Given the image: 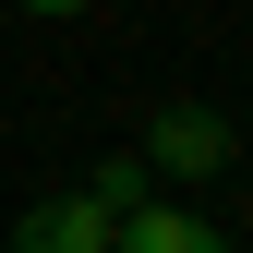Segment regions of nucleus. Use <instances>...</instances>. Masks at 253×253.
<instances>
[{
    "instance_id": "nucleus-1",
    "label": "nucleus",
    "mask_w": 253,
    "mask_h": 253,
    "mask_svg": "<svg viewBox=\"0 0 253 253\" xmlns=\"http://www.w3.org/2000/svg\"><path fill=\"white\" fill-rule=\"evenodd\" d=\"M229 157H241V133H229L217 109H193V97L157 109V133H145V169H169V181H217Z\"/></svg>"
},
{
    "instance_id": "nucleus-2",
    "label": "nucleus",
    "mask_w": 253,
    "mask_h": 253,
    "mask_svg": "<svg viewBox=\"0 0 253 253\" xmlns=\"http://www.w3.org/2000/svg\"><path fill=\"white\" fill-rule=\"evenodd\" d=\"M109 229H121V217H109L97 193H48V205H24L12 253H109Z\"/></svg>"
},
{
    "instance_id": "nucleus-3",
    "label": "nucleus",
    "mask_w": 253,
    "mask_h": 253,
    "mask_svg": "<svg viewBox=\"0 0 253 253\" xmlns=\"http://www.w3.org/2000/svg\"><path fill=\"white\" fill-rule=\"evenodd\" d=\"M109 253H217V229H205L193 205H133L109 229Z\"/></svg>"
},
{
    "instance_id": "nucleus-4",
    "label": "nucleus",
    "mask_w": 253,
    "mask_h": 253,
    "mask_svg": "<svg viewBox=\"0 0 253 253\" xmlns=\"http://www.w3.org/2000/svg\"><path fill=\"white\" fill-rule=\"evenodd\" d=\"M145 181H157V169H145V145H121V157H97V181H84V193H97L109 217H133V205H145Z\"/></svg>"
},
{
    "instance_id": "nucleus-5",
    "label": "nucleus",
    "mask_w": 253,
    "mask_h": 253,
    "mask_svg": "<svg viewBox=\"0 0 253 253\" xmlns=\"http://www.w3.org/2000/svg\"><path fill=\"white\" fill-rule=\"evenodd\" d=\"M24 12H84V0H24Z\"/></svg>"
}]
</instances>
